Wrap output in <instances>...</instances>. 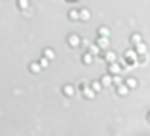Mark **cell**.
Masks as SVG:
<instances>
[{
  "label": "cell",
  "instance_id": "cell-1",
  "mask_svg": "<svg viewBox=\"0 0 150 136\" xmlns=\"http://www.w3.org/2000/svg\"><path fill=\"white\" fill-rule=\"evenodd\" d=\"M68 44L72 45V47H77V45H80V37H79L77 33H72V35L68 37Z\"/></svg>",
  "mask_w": 150,
  "mask_h": 136
},
{
  "label": "cell",
  "instance_id": "cell-2",
  "mask_svg": "<svg viewBox=\"0 0 150 136\" xmlns=\"http://www.w3.org/2000/svg\"><path fill=\"white\" fill-rule=\"evenodd\" d=\"M108 72L114 73V75H117V73L122 72V68H120V65H119L117 61H114V63H110V66H108Z\"/></svg>",
  "mask_w": 150,
  "mask_h": 136
},
{
  "label": "cell",
  "instance_id": "cell-3",
  "mask_svg": "<svg viewBox=\"0 0 150 136\" xmlns=\"http://www.w3.org/2000/svg\"><path fill=\"white\" fill-rule=\"evenodd\" d=\"M96 42H98L96 45H98L100 49H106V47H108V37H100Z\"/></svg>",
  "mask_w": 150,
  "mask_h": 136
},
{
  "label": "cell",
  "instance_id": "cell-4",
  "mask_svg": "<svg viewBox=\"0 0 150 136\" xmlns=\"http://www.w3.org/2000/svg\"><path fill=\"white\" fill-rule=\"evenodd\" d=\"M101 58H105L106 61H108V63H114V61H117V54L114 53V51H108V53H105Z\"/></svg>",
  "mask_w": 150,
  "mask_h": 136
},
{
  "label": "cell",
  "instance_id": "cell-5",
  "mask_svg": "<svg viewBox=\"0 0 150 136\" xmlns=\"http://www.w3.org/2000/svg\"><path fill=\"white\" fill-rule=\"evenodd\" d=\"M89 18H91V11H89V9H82V11H79V19L87 21Z\"/></svg>",
  "mask_w": 150,
  "mask_h": 136
},
{
  "label": "cell",
  "instance_id": "cell-6",
  "mask_svg": "<svg viewBox=\"0 0 150 136\" xmlns=\"http://www.w3.org/2000/svg\"><path fill=\"white\" fill-rule=\"evenodd\" d=\"M135 51H136V54H147V45H145V42H138Z\"/></svg>",
  "mask_w": 150,
  "mask_h": 136
},
{
  "label": "cell",
  "instance_id": "cell-7",
  "mask_svg": "<svg viewBox=\"0 0 150 136\" xmlns=\"http://www.w3.org/2000/svg\"><path fill=\"white\" fill-rule=\"evenodd\" d=\"M63 93H65L67 96H73V94H75V87H73L72 84H68V86L63 87Z\"/></svg>",
  "mask_w": 150,
  "mask_h": 136
},
{
  "label": "cell",
  "instance_id": "cell-8",
  "mask_svg": "<svg viewBox=\"0 0 150 136\" xmlns=\"http://www.w3.org/2000/svg\"><path fill=\"white\" fill-rule=\"evenodd\" d=\"M127 89H129V87H127L126 84H119V86H117V93H119L120 96H126V94H127Z\"/></svg>",
  "mask_w": 150,
  "mask_h": 136
},
{
  "label": "cell",
  "instance_id": "cell-9",
  "mask_svg": "<svg viewBox=\"0 0 150 136\" xmlns=\"http://www.w3.org/2000/svg\"><path fill=\"white\" fill-rule=\"evenodd\" d=\"M126 86H127V87H131V89H135V87L138 86V80H136V79H133V77H129V79L126 80Z\"/></svg>",
  "mask_w": 150,
  "mask_h": 136
},
{
  "label": "cell",
  "instance_id": "cell-10",
  "mask_svg": "<svg viewBox=\"0 0 150 136\" xmlns=\"http://www.w3.org/2000/svg\"><path fill=\"white\" fill-rule=\"evenodd\" d=\"M98 33H100V37H108V35H110V30L106 28V26H100Z\"/></svg>",
  "mask_w": 150,
  "mask_h": 136
},
{
  "label": "cell",
  "instance_id": "cell-11",
  "mask_svg": "<svg viewBox=\"0 0 150 136\" xmlns=\"http://www.w3.org/2000/svg\"><path fill=\"white\" fill-rule=\"evenodd\" d=\"M82 61H84L85 65H91V63H93V54H91V53H85L84 58H82Z\"/></svg>",
  "mask_w": 150,
  "mask_h": 136
},
{
  "label": "cell",
  "instance_id": "cell-12",
  "mask_svg": "<svg viewBox=\"0 0 150 136\" xmlns=\"http://www.w3.org/2000/svg\"><path fill=\"white\" fill-rule=\"evenodd\" d=\"M44 58H47V59H52V58H54V51H52L51 47L44 49Z\"/></svg>",
  "mask_w": 150,
  "mask_h": 136
},
{
  "label": "cell",
  "instance_id": "cell-13",
  "mask_svg": "<svg viewBox=\"0 0 150 136\" xmlns=\"http://www.w3.org/2000/svg\"><path fill=\"white\" fill-rule=\"evenodd\" d=\"M87 49H89V53H91L93 56H94V54H100V47H98L96 44H93V45L89 44V47H87Z\"/></svg>",
  "mask_w": 150,
  "mask_h": 136
},
{
  "label": "cell",
  "instance_id": "cell-14",
  "mask_svg": "<svg viewBox=\"0 0 150 136\" xmlns=\"http://www.w3.org/2000/svg\"><path fill=\"white\" fill-rule=\"evenodd\" d=\"M28 5H30L28 0H17V7L19 9H28Z\"/></svg>",
  "mask_w": 150,
  "mask_h": 136
},
{
  "label": "cell",
  "instance_id": "cell-15",
  "mask_svg": "<svg viewBox=\"0 0 150 136\" xmlns=\"http://www.w3.org/2000/svg\"><path fill=\"white\" fill-rule=\"evenodd\" d=\"M91 89L94 91V93H98V91L101 89V82H98V80H94V82H91Z\"/></svg>",
  "mask_w": 150,
  "mask_h": 136
},
{
  "label": "cell",
  "instance_id": "cell-16",
  "mask_svg": "<svg viewBox=\"0 0 150 136\" xmlns=\"http://www.w3.org/2000/svg\"><path fill=\"white\" fill-rule=\"evenodd\" d=\"M131 42L136 45L138 42H141V35H140V33H133V35H131Z\"/></svg>",
  "mask_w": 150,
  "mask_h": 136
},
{
  "label": "cell",
  "instance_id": "cell-17",
  "mask_svg": "<svg viewBox=\"0 0 150 136\" xmlns=\"http://www.w3.org/2000/svg\"><path fill=\"white\" fill-rule=\"evenodd\" d=\"M30 70H32L33 73H38V72H40V65H38V63H32V65H30Z\"/></svg>",
  "mask_w": 150,
  "mask_h": 136
},
{
  "label": "cell",
  "instance_id": "cell-18",
  "mask_svg": "<svg viewBox=\"0 0 150 136\" xmlns=\"http://www.w3.org/2000/svg\"><path fill=\"white\" fill-rule=\"evenodd\" d=\"M101 84H103V86H110V84H112V77H110V75H105V77L101 79Z\"/></svg>",
  "mask_w": 150,
  "mask_h": 136
},
{
  "label": "cell",
  "instance_id": "cell-19",
  "mask_svg": "<svg viewBox=\"0 0 150 136\" xmlns=\"http://www.w3.org/2000/svg\"><path fill=\"white\" fill-rule=\"evenodd\" d=\"M68 18H70V19H79V11L72 9V11L68 12Z\"/></svg>",
  "mask_w": 150,
  "mask_h": 136
},
{
  "label": "cell",
  "instance_id": "cell-20",
  "mask_svg": "<svg viewBox=\"0 0 150 136\" xmlns=\"http://www.w3.org/2000/svg\"><path fill=\"white\" fill-rule=\"evenodd\" d=\"M38 65H40V68H46V66H49V59L47 58H42Z\"/></svg>",
  "mask_w": 150,
  "mask_h": 136
},
{
  "label": "cell",
  "instance_id": "cell-21",
  "mask_svg": "<svg viewBox=\"0 0 150 136\" xmlns=\"http://www.w3.org/2000/svg\"><path fill=\"white\" fill-rule=\"evenodd\" d=\"M112 84H117V86H119V84H122V79L119 77V73H117L115 77H112Z\"/></svg>",
  "mask_w": 150,
  "mask_h": 136
},
{
  "label": "cell",
  "instance_id": "cell-22",
  "mask_svg": "<svg viewBox=\"0 0 150 136\" xmlns=\"http://www.w3.org/2000/svg\"><path fill=\"white\" fill-rule=\"evenodd\" d=\"M147 61V54H138V63H145Z\"/></svg>",
  "mask_w": 150,
  "mask_h": 136
},
{
  "label": "cell",
  "instance_id": "cell-23",
  "mask_svg": "<svg viewBox=\"0 0 150 136\" xmlns=\"http://www.w3.org/2000/svg\"><path fill=\"white\" fill-rule=\"evenodd\" d=\"M80 44L84 45V47H89V42H87V40H80Z\"/></svg>",
  "mask_w": 150,
  "mask_h": 136
},
{
  "label": "cell",
  "instance_id": "cell-24",
  "mask_svg": "<svg viewBox=\"0 0 150 136\" xmlns=\"http://www.w3.org/2000/svg\"><path fill=\"white\" fill-rule=\"evenodd\" d=\"M148 122H150V113H148Z\"/></svg>",
  "mask_w": 150,
  "mask_h": 136
}]
</instances>
